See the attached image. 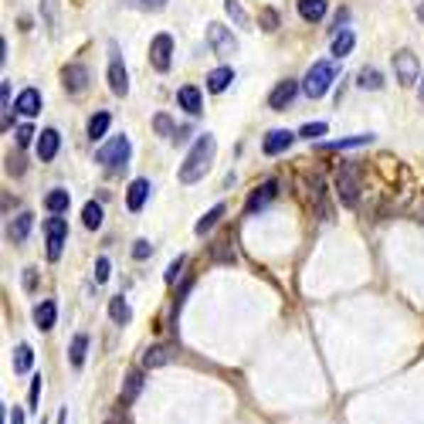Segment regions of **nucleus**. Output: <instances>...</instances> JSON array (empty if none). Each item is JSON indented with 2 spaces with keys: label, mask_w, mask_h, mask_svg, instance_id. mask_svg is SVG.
<instances>
[{
  "label": "nucleus",
  "mask_w": 424,
  "mask_h": 424,
  "mask_svg": "<svg viewBox=\"0 0 424 424\" xmlns=\"http://www.w3.org/2000/svg\"><path fill=\"white\" fill-rule=\"evenodd\" d=\"M214 153H217V139L211 136V133H200L197 143L190 146V153L183 156V163H180V183H197L207 170H211L214 163Z\"/></svg>",
  "instance_id": "1"
},
{
  "label": "nucleus",
  "mask_w": 424,
  "mask_h": 424,
  "mask_svg": "<svg viewBox=\"0 0 424 424\" xmlns=\"http://www.w3.org/2000/svg\"><path fill=\"white\" fill-rule=\"evenodd\" d=\"M129 153H133L129 136H112L106 146H99V150H95V163H99V167H106V170H126Z\"/></svg>",
  "instance_id": "2"
},
{
  "label": "nucleus",
  "mask_w": 424,
  "mask_h": 424,
  "mask_svg": "<svg viewBox=\"0 0 424 424\" xmlns=\"http://www.w3.org/2000/svg\"><path fill=\"white\" fill-rule=\"evenodd\" d=\"M333 78H336L333 65H330V61H316L303 78V92L309 99H322V95L330 92V85H333Z\"/></svg>",
  "instance_id": "3"
},
{
  "label": "nucleus",
  "mask_w": 424,
  "mask_h": 424,
  "mask_svg": "<svg viewBox=\"0 0 424 424\" xmlns=\"http://www.w3.org/2000/svg\"><path fill=\"white\" fill-rule=\"evenodd\" d=\"M336 197H339V204H347V207H353L360 200V167L347 163V167L336 173Z\"/></svg>",
  "instance_id": "4"
},
{
  "label": "nucleus",
  "mask_w": 424,
  "mask_h": 424,
  "mask_svg": "<svg viewBox=\"0 0 424 424\" xmlns=\"http://www.w3.org/2000/svg\"><path fill=\"white\" fill-rule=\"evenodd\" d=\"M109 89H112V95H119V99L129 95V72L122 65V55L116 41L109 45Z\"/></svg>",
  "instance_id": "5"
},
{
  "label": "nucleus",
  "mask_w": 424,
  "mask_h": 424,
  "mask_svg": "<svg viewBox=\"0 0 424 424\" xmlns=\"http://www.w3.org/2000/svg\"><path fill=\"white\" fill-rule=\"evenodd\" d=\"M45 238H48V258L51 261H58L61 251H65V244H68V221L65 217H48L45 221Z\"/></svg>",
  "instance_id": "6"
},
{
  "label": "nucleus",
  "mask_w": 424,
  "mask_h": 424,
  "mask_svg": "<svg viewBox=\"0 0 424 424\" xmlns=\"http://www.w3.org/2000/svg\"><path fill=\"white\" fill-rule=\"evenodd\" d=\"M207 45L214 48V55L227 58V55L238 51V38H234L231 28H224V24H207Z\"/></svg>",
  "instance_id": "7"
},
{
  "label": "nucleus",
  "mask_w": 424,
  "mask_h": 424,
  "mask_svg": "<svg viewBox=\"0 0 424 424\" xmlns=\"http://www.w3.org/2000/svg\"><path fill=\"white\" fill-rule=\"evenodd\" d=\"M150 65L156 72H170V65H173V38L170 34H156L150 41Z\"/></svg>",
  "instance_id": "8"
},
{
  "label": "nucleus",
  "mask_w": 424,
  "mask_h": 424,
  "mask_svg": "<svg viewBox=\"0 0 424 424\" xmlns=\"http://www.w3.org/2000/svg\"><path fill=\"white\" fill-rule=\"evenodd\" d=\"M394 75L401 85H414L418 82V75H421V65H418V58H414V51H408V48H401L394 55Z\"/></svg>",
  "instance_id": "9"
},
{
  "label": "nucleus",
  "mask_w": 424,
  "mask_h": 424,
  "mask_svg": "<svg viewBox=\"0 0 424 424\" xmlns=\"http://www.w3.org/2000/svg\"><path fill=\"white\" fill-rule=\"evenodd\" d=\"M61 85L72 92V95H82V92L89 89V68L78 65V61L65 65V68H61Z\"/></svg>",
  "instance_id": "10"
},
{
  "label": "nucleus",
  "mask_w": 424,
  "mask_h": 424,
  "mask_svg": "<svg viewBox=\"0 0 424 424\" xmlns=\"http://www.w3.org/2000/svg\"><path fill=\"white\" fill-rule=\"evenodd\" d=\"M150 194H153V183L146 180V177L133 180V183H129V190H126V207H129L133 214H139V211H143V204L150 200Z\"/></svg>",
  "instance_id": "11"
},
{
  "label": "nucleus",
  "mask_w": 424,
  "mask_h": 424,
  "mask_svg": "<svg viewBox=\"0 0 424 424\" xmlns=\"http://www.w3.org/2000/svg\"><path fill=\"white\" fill-rule=\"evenodd\" d=\"M292 143H295V133H288V129H272V133L265 136V143H261V153H265V156H278V153H286Z\"/></svg>",
  "instance_id": "12"
},
{
  "label": "nucleus",
  "mask_w": 424,
  "mask_h": 424,
  "mask_svg": "<svg viewBox=\"0 0 424 424\" xmlns=\"http://www.w3.org/2000/svg\"><path fill=\"white\" fill-rule=\"evenodd\" d=\"M295 92H299V82H292V78H286V82H278L272 89V95H268V109H275V112H282V109L295 99Z\"/></svg>",
  "instance_id": "13"
},
{
  "label": "nucleus",
  "mask_w": 424,
  "mask_h": 424,
  "mask_svg": "<svg viewBox=\"0 0 424 424\" xmlns=\"http://www.w3.org/2000/svg\"><path fill=\"white\" fill-rule=\"evenodd\" d=\"M173 357H177V347H170V343H156V347H150L146 353H143V366H146V370H156V366H167Z\"/></svg>",
  "instance_id": "14"
},
{
  "label": "nucleus",
  "mask_w": 424,
  "mask_h": 424,
  "mask_svg": "<svg viewBox=\"0 0 424 424\" xmlns=\"http://www.w3.org/2000/svg\"><path fill=\"white\" fill-rule=\"evenodd\" d=\"M55 322H58V305H55V299H45V303L34 305V326H38L41 333L55 330Z\"/></svg>",
  "instance_id": "15"
},
{
  "label": "nucleus",
  "mask_w": 424,
  "mask_h": 424,
  "mask_svg": "<svg viewBox=\"0 0 424 424\" xmlns=\"http://www.w3.org/2000/svg\"><path fill=\"white\" fill-rule=\"evenodd\" d=\"M275 194H278V183H275V180H265V183H261V187L255 190V194L248 197V204H244V214L261 211V207H265V204H268Z\"/></svg>",
  "instance_id": "16"
},
{
  "label": "nucleus",
  "mask_w": 424,
  "mask_h": 424,
  "mask_svg": "<svg viewBox=\"0 0 424 424\" xmlns=\"http://www.w3.org/2000/svg\"><path fill=\"white\" fill-rule=\"evenodd\" d=\"M14 109L21 112V116H24V119L38 116V112H41V92H38V89H24L21 95H17Z\"/></svg>",
  "instance_id": "17"
},
{
  "label": "nucleus",
  "mask_w": 424,
  "mask_h": 424,
  "mask_svg": "<svg viewBox=\"0 0 424 424\" xmlns=\"http://www.w3.org/2000/svg\"><path fill=\"white\" fill-rule=\"evenodd\" d=\"M58 146H61L58 129H41V136H38V156H41L45 163L58 156Z\"/></svg>",
  "instance_id": "18"
},
{
  "label": "nucleus",
  "mask_w": 424,
  "mask_h": 424,
  "mask_svg": "<svg viewBox=\"0 0 424 424\" xmlns=\"http://www.w3.org/2000/svg\"><path fill=\"white\" fill-rule=\"evenodd\" d=\"M177 102H180V109H183V112H190V116H200V112H204L200 89H194V85H183V89L177 92Z\"/></svg>",
  "instance_id": "19"
},
{
  "label": "nucleus",
  "mask_w": 424,
  "mask_h": 424,
  "mask_svg": "<svg viewBox=\"0 0 424 424\" xmlns=\"http://www.w3.org/2000/svg\"><path fill=\"white\" fill-rule=\"evenodd\" d=\"M234 82V68L231 65H221V68H214V72H207V92H224L227 85Z\"/></svg>",
  "instance_id": "20"
},
{
  "label": "nucleus",
  "mask_w": 424,
  "mask_h": 424,
  "mask_svg": "<svg viewBox=\"0 0 424 424\" xmlns=\"http://www.w3.org/2000/svg\"><path fill=\"white\" fill-rule=\"evenodd\" d=\"M143 384H146V380H143V370H133V374L126 377V387H122V397H119L122 408H129V404L136 401L139 391H143Z\"/></svg>",
  "instance_id": "21"
},
{
  "label": "nucleus",
  "mask_w": 424,
  "mask_h": 424,
  "mask_svg": "<svg viewBox=\"0 0 424 424\" xmlns=\"http://www.w3.org/2000/svg\"><path fill=\"white\" fill-rule=\"evenodd\" d=\"M326 11H330V4H326V0H299V17H303V21H309V24L322 21V17H326Z\"/></svg>",
  "instance_id": "22"
},
{
  "label": "nucleus",
  "mask_w": 424,
  "mask_h": 424,
  "mask_svg": "<svg viewBox=\"0 0 424 424\" xmlns=\"http://www.w3.org/2000/svg\"><path fill=\"white\" fill-rule=\"evenodd\" d=\"M31 224H34V214H17L14 221H11V227H7V238L11 241H24L28 238V231H31Z\"/></svg>",
  "instance_id": "23"
},
{
  "label": "nucleus",
  "mask_w": 424,
  "mask_h": 424,
  "mask_svg": "<svg viewBox=\"0 0 424 424\" xmlns=\"http://www.w3.org/2000/svg\"><path fill=\"white\" fill-rule=\"evenodd\" d=\"M109 319L116 322V326H126L129 319H133V309H129V303L126 299H109Z\"/></svg>",
  "instance_id": "24"
},
{
  "label": "nucleus",
  "mask_w": 424,
  "mask_h": 424,
  "mask_svg": "<svg viewBox=\"0 0 424 424\" xmlns=\"http://www.w3.org/2000/svg\"><path fill=\"white\" fill-rule=\"evenodd\" d=\"M68 204H72V194H68V190H61V187H55V190L45 197V207L51 214H65V211H68Z\"/></svg>",
  "instance_id": "25"
},
{
  "label": "nucleus",
  "mask_w": 424,
  "mask_h": 424,
  "mask_svg": "<svg viewBox=\"0 0 424 424\" xmlns=\"http://www.w3.org/2000/svg\"><path fill=\"white\" fill-rule=\"evenodd\" d=\"M353 45H357V34L343 28V31H339V34L333 38V58H347L349 51H353Z\"/></svg>",
  "instance_id": "26"
},
{
  "label": "nucleus",
  "mask_w": 424,
  "mask_h": 424,
  "mask_svg": "<svg viewBox=\"0 0 424 424\" xmlns=\"http://www.w3.org/2000/svg\"><path fill=\"white\" fill-rule=\"evenodd\" d=\"M224 14L234 21V28H244V31H248V24H251L248 11L241 7V0H224Z\"/></svg>",
  "instance_id": "27"
},
{
  "label": "nucleus",
  "mask_w": 424,
  "mask_h": 424,
  "mask_svg": "<svg viewBox=\"0 0 424 424\" xmlns=\"http://www.w3.org/2000/svg\"><path fill=\"white\" fill-rule=\"evenodd\" d=\"M357 85H360V89H370V92H380V89H384V75H380L374 65H370V68H360Z\"/></svg>",
  "instance_id": "28"
},
{
  "label": "nucleus",
  "mask_w": 424,
  "mask_h": 424,
  "mask_svg": "<svg viewBox=\"0 0 424 424\" xmlns=\"http://www.w3.org/2000/svg\"><path fill=\"white\" fill-rule=\"evenodd\" d=\"M109 126H112V116H109V112H95V116L89 119V139H92V143L106 136Z\"/></svg>",
  "instance_id": "29"
},
{
  "label": "nucleus",
  "mask_w": 424,
  "mask_h": 424,
  "mask_svg": "<svg viewBox=\"0 0 424 424\" xmlns=\"http://www.w3.org/2000/svg\"><path fill=\"white\" fill-rule=\"evenodd\" d=\"M224 211H227L224 204H214L211 211H207V214H204V217L197 221V224H194V231H197V234H207V231H211V227L217 224L221 217H224Z\"/></svg>",
  "instance_id": "30"
},
{
  "label": "nucleus",
  "mask_w": 424,
  "mask_h": 424,
  "mask_svg": "<svg viewBox=\"0 0 424 424\" xmlns=\"http://www.w3.org/2000/svg\"><path fill=\"white\" fill-rule=\"evenodd\" d=\"M366 143H374V136L370 133H364V136H347V139H333V143H326L322 150H353V146H366Z\"/></svg>",
  "instance_id": "31"
},
{
  "label": "nucleus",
  "mask_w": 424,
  "mask_h": 424,
  "mask_svg": "<svg viewBox=\"0 0 424 424\" xmlns=\"http://www.w3.org/2000/svg\"><path fill=\"white\" fill-rule=\"evenodd\" d=\"M85 353H89V336L78 333L72 339V347H68V357H72V366H82L85 364Z\"/></svg>",
  "instance_id": "32"
},
{
  "label": "nucleus",
  "mask_w": 424,
  "mask_h": 424,
  "mask_svg": "<svg viewBox=\"0 0 424 424\" xmlns=\"http://www.w3.org/2000/svg\"><path fill=\"white\" fill-rule=\"evenodd\" d=\"M31 364H34V349H31L28 343H21V347L14 349V374H28Z\"/></svg>",
  "instance_id": "33"
},
{
  "label": "nucleus",
  "mask_w": 424,
  "mask_h": 424,
  "mask_svg": "<svg viewBox=\"0 0 424 424\" xmlns=\"http://www.w3.org/2000/svg\"><path fill=\"white\" fill-rule=\"evenodd\" d=\"M82 221H85L89 231H99V227H102V204L89 200V204H85V211H82Z\"/></svg>",
  "instance_id": "34"
},
{
  "label": "nucleus",
  "mask_w": 424,
  "mask_h": 424,
  "mask_svg": "<svg viewBox=\"0 0 424 424\" xmlns=\"http://www.w3.org/2000/svg\"><path fill=\"white\" fill-rule=\"evenodd\" d=\"M122 4L133 7V11H143V14H156V11L167 7V0H122Z\"/></svg>",
  "instance_id": "35"
},
{
  "label": "nucleus",
  "mask_w": 424,
  "mask_h": 424,
  "mask_svg": "<svg viewBox=\"0 0 424 424\" xmlns=\"http://www.w3.org/2000/svg\"><path fill=\"white\" fill-rule=\"evenodd\" d=\"M153 126H156V133H160V136H167V139H177V133H180V129L173 126V119H170V116H163V112L153 119Z\"/></svg>",
  "instance_id": "36"
},
{
  "label": "nucleus",
  "mask_w": 424,
  "mask_h": 424,
  "mask_svg": "<svg viewBox=\"0 0 424 424\" xmlns=\"http://www.w3.org/2000/svg\"><path fill=\"white\" fill-rule=\"evenodd\" d=\"M0 106H4V129H11V82L7 78H0Z\"/></svg>",
  "instance_id": "37"
},
{
  "label": "nucleus",
  "mask_w": 424,
  "mask_h": 424,
  "mask_svg": "<svg viewBox=\"0 0 424 424\" xmlns=\"http://www.w3.org/2000/svg\"><path fill=\"white\" fill-rule=\"evenodd\" d=\"M41 7H45V21H48V31L55 34L58 31V0H41Z\"/></svg>",
  "instance_id": "38"
},
{
  "label": "nucleus",
  "mask_w": 424,
  "mask_h": 424,
  "mask_svg": "<svg viewBox=\"0 0 424 424\" xmlns=\"http://www.w3.org/2000/svg\"><path fill=\"white\" fill-rule=\"evenodd\" d=\"M214 258H217V261H224V265H231V261H234V248H231L227 241H217V244H214Z\"/></svg>",
  "instance_id": "39"
},
{
  "label": "nucleus",
  "mask_w": 424,
  "mask_h": 424,
  "mask_svg": "<svg viewBox=\"0 0 424 424\" xmlns=\"http://www.w3.org/2000/svg\"><path fill=\"white\" fill-rule=\"evenodd\" d=\"M183 261H187V258L177 255V258H173V261L167 265V275H163V278H167V286H173V282H177V275H180V268H183Z\"/></svg>",
  "instance_id": "40"
},
{
  "label": "nucleus",
  "mask_w": 424,
  "mask_h": 424,
  "mask_svg": "<svg viewBox=\"0 0 424 424\" xmlns=\"http://www.w3.org/2000/svg\"><path fill=\"white\" fill-rule=\"evenodd\" d=\"M326 129H330L326 122H309V126H303V133H299V136H303V139H316V136H322Z\"/></svg>",
  "instance_id": "41"
},
{
  "label": "nucleus",
  "mask_w": 424,
  "mask_h": 424,
  "mask_svg": "<svg viewBox=\"0 0 424 424\" xmlns=\"http://www.w3.org/2000/svg\"><path fill=\"white\" fill-rule=\"evenodd\" d=\"M38 401H41V374L31 380V391H28V404H31V411L38 408Z\"/></svg>",
  "instance_id": "42"
},
{
  "label": "nucleus",
  "mask_w": 424,
  "mask_h": 424,
  "mask_svg": "<svg viewBox=\"0 0 424 424\" xmlns=\"http://www.w3.org/2000/svg\"><path fill=\"white\" fill-rule=\"evenodd\" d=\"M153 255V244L146 241V238H139L136 244H133V258H136V261H143V258H150Z\"/></svg>",
  "instance_id": "43"
},
{
  "label": "nucleus",
  "mask_w": 424,
  "mask_h": 424,
  "mask_svg": "<svg viewBox=\"0 0 424 424\" xmlns=\"http://www.w3.org/2000/svg\"><path fill=\"white\" fill-rule=\"evenodd\" d=\"M34 136H38V133H34L28 122H24V126L17 129V146H21V150H24V146H31V139H34Z\"/></svg>",
  "instance_id": "44"
},
{
  "label": "nucleus",
  "mask_w": 424,
  "mask_h": 424,
  "mask_svg": "<svg viewBox=\"0 0 424 424\" xmlns=\"http://www.w3.org/2000/svg\"><path fill=\"white\" fill-rule=\"evenodd\" d=\"M95 282H99V286L109 282V258H99V261H95Z\"/></svg>",
  "instance_id": "45"
},
{
  "label": "nucleus",
  "mask_w": 424,
  "mask_h": 424,
  "mask_svg": "<svg viewBox=\"0 0 424 424\" xmlns=\"http://www.w3.org/2000/svg\"><path fill=\"white\" fill-rule=\"evenodd\" d=\"M261 24H265V31H275L278 28V14L275 11H261Z\"/></svg>",
  "instance_id": "46"
},
{
  "label": "nucleus",
  "mask_w": 424,
  "mask_h": 424,
  "mask_svg": "<svg viewBox=\"0 0 424 424\" xmlns=\"http://www.w3.org/2000/svg\"><path fill=\"white\" fill-rule=\"evenodd\" d=\"M7 170H11V173H24V160H21V156H11V160H7Z\"/></svg>",
  "instance_id": "47"
},
{
  "label": "nucleus",
  "mask_w": 424,
  "mask_h": 424,
  "mask_svg": "<svg viewBox=\"0 0 424 424\" xmlns=\"http://www.w3.org/2000/svg\"><path fill=\"white\" fill-rule=\"evenodd\" d=\"M38 286V275H34V268H28V272H24V288H34Z\"/></svg>",
  "instance_id": "48"
},
{
  "label": "nucleus",
  "mask_w": 424,
  "mask_h": 424,
  "mask_svg": "<svg viewBox=\"0 0 424 424\" xmlns=\"http://www.w3.org/2000/svg\"><path fill=\"white\" fill-rule=\"evenodd\" d=\"M7 424H24V411L14 408V411H11V421H7Z\"/></svg>",
  "instance_id": "49"
},
{
  "label": "nucleus",
  "mask_w": 424,
  "mask_h": 424,
  "mask_svg": "<svg viewBox=\"0 0 424 424\" xmlns=\"http://www.w3.org/2000/svg\"><path fill=\"white\" fill-rule=\"evenodd\" d=\"M109 424H129V418H126V414H122V411H119V414H116V418H112V421H109Z\"/></svg>",
  "instance_id": "50"
},
{
  "label": "nucleus",
  "mask_w": 424,
  "mask_h": 424,
  "mask_svg": "<svg viewBox=\"0 0 424 424\" xmlns=\"http://www.w3.org/2000/svg\"><path fill=\"white\" fill-rule=\"evenodd\" d=\"M421 102H424V78H421Z\"/></svg>",
  "instance_id": "51"
}]
</instances>
